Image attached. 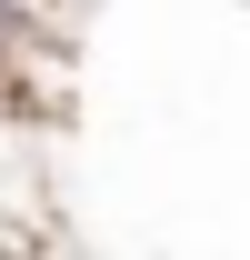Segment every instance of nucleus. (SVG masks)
Segmentation results:
<instances>
[{
  "label": "nucleus",
  "instance_id": "1",
  "mask_svg": "<svg viewBox=\"0 0 250 260\" xmlns=\"http://www.w3.org/2000/svg\"><path fill=\"white\" fill-rule=\"evenodd\" d=\"M0 90H10V30H0Z\"/></svg>",
  "mask_w": 250,
  "mask_h": 260
}]
</instances>
